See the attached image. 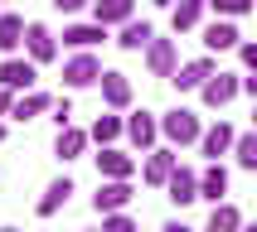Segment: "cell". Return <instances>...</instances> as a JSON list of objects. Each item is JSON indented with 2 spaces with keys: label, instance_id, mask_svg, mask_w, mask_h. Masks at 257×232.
I'll use <instances>...</instances> for the list:
<instances>
[{
  "label": "cell",
  "instance_id": "1",
  "mask_svg": "<svg viewBox=\"0 0 257 232\" xmlns=\"http://www.w3.org/2000/svg\"><path fill=\"white\" fill-rule=\"evenodd\" d=\"M160 136H165L170 145H199L204 126H199V116L189 112V106H175V112L160 116Z\"/></svg>",
  "mask_w": 257,
  "mask_h": 232
},
{
  "label": "cell",
  "instance_id": "2",
  "mask_svg": "<svg viewBox=\"0 0 257 232\" xmlns=\"http://www.w3.org/2000/svg\"><path fill=\"white\" fill-rule=\"evenodd\" d=\"M97 82H102L97 54H92V48H78V54L63 63V87H73V92H78V87H97Z\"/></svg>",
  "mask_w": 257,
  "mask_h": 232
},
{
  "label": "cell",
  "instance_id": "3",
  "mask_svg": "<svg viewBox=\"0 0 257 232\" xmlns=\"http://www.w3.org/2000/svg\"><path fill=\"white\" fill-rule=\"evenodd\" d=\"M0 82L15 87V92H29V87L39 82V63H34V58H15V54H5V63H0Z\"/></svg>",
  "mask_w": 257,
  "mask_h": 232
},
{
  "label": "cell",
  "instance_id": "4",
  "mask_svg": "<svg viewBox=\"0 0 257 232\" xmlns=\"http://www.w3.org/2000/svg\"><path fill=\"white\" fill-rule=\"evenodd\" d=\"M243 92V78H233V72H209V82L199 87V97H204V106H228L233 97Z\"/></svg>",
  "mask_w": 257,
  "mask_h": 232
},
{
  "label": "cell",
  "instance_id": "5",
  "mask_svg": "<svg viewBox=\"0 0 257 232\" xmlns=\"http://www.w3.org/2000/svg\"><path fill=\"white\" fill-rule=\"evenodd\" d=\"M146 68H151V78H175V68H180L175 39H151L146 44Z\"/></svg>",
  "mask_w": 257,
  "mask_h": 232
},
{
  "label": "cell",
  "instance_id": "6",
  "mask_svg": "<svg viewBox=\"0 0 257 232\" xmlns=\"http://www.w3.org/2000/svg\"><path fill=\"white\" fill-rule=\"evenodd\" d=\"M165 194H170V203H175V208H189V203L199 198V174H194V170H185V164H175V170H170V179H165Z\"/></svg>",
  "mask_w": 257,
  "mask_h": 232
},
{
  "label": "cell",
  "instance_id": "7",
  "mask_svg": "<svg viewBox=\"0 0 257 232\" xmlns=\"http://www.w3.org/2000/svg\"><path fill=\"white\" fill-rule=\"evenodd\" d=\"M25 54L34 58V63H54L58 58V39L49 24H25Z\"/></svg>",
  "mask_w": 257,
  "mask_h": 232
},
{
  "label": "cell",
  "instance_id": "8",
  "mask_svg": "<svg viewBox=\"0 0 257 232\" xmlns=\"http://www.w3.org/2000/svg\"><path fill=\"white\" fill-rule=\"evenodd\" d=\"M209 72H218V68H214V58L204 54V58H189V63H180L170 82L180 87V92H199V87L209 82Z\"/></svg>",
  "mask_w": 257,
  "mask_h": 232
},
{
  "label": "cell",
  "instance_id": "9",
  "mask_svg": "<svg viewBox=\"0 0 257 232\" xmlns=\"http://www.w3.org/2000/svg\"><path fill=\"white\" fill-rule=\"evenodd\" d=\"M175 164H180L175 150H156V145H151V150H146V164H141V179H146L151 188H165V179H170Z\"/></svg>",
  "mask_w": 257,
  "mask_h": 232
},
{
  "label": "cell",
  "instance_id": "10",
  "mask_svg": "<svg viewBox=\"0 0 257 232\" xmlns=\"http://www.w3.org/2000/svg\"><path fill=\"white\" fill-rule=\"evenodd\" d=\"M131 198H136V194H131V179H102V188L92 194V208H97V213H116V208H126Z\"/></svg>",
  "mask_w": 257,
  "mask_h": 232
},
{
  "label": "cell",
  "instance_id": "11",
  "mask_svg": "<svg viewBox=\"0 0 257 232\" xmlns=\"http://www.w3.org/2000/svg\"><path fill=\"white\" fill-rule=\"evenodd\" d=\"M102 102L112 106V112H126L131 106V78L126 72H116V68H102Z\"/></svg>",
  "mask_w": 257,
  "mask_h": 232
},
{
  "label": "cell",
  "instance_id": "12",
  "mask_svg": "<svg viewBox=\"0 0 257 232\" xmlns=\"http://www.w3.org/2000/svg\"><path fill=\"white\" fill-rule=\"evenodd\" d=\"M233 140H238V130L228 121H218V126H209L199 136V155L204 160H223V155H233Z\"/></svg>",
  "mask_w": 257,
  "mask_h": 232
},
{
  "label": "cell",
  "instance_id": "13",
  "mask_svg": "<svg viewBox=\"0 0 257 232\" xmlns=\"http://www.w3.org/2000/svg\"><path fill=\"white\" fill-rule=\"evenodd\" d=\"M97 174H102V179H131V174H136V155L116 150V145H102V155H97Z\"/></svg>",
  "mask_w": 257,
  "mask_h": 232
},
{
  "label": "cell",
  "instance_id": "14",
  "mask_svg": "<svg viewBox=\"0 0 257 232\" xmlns=\"http://www.w3.org/2000/svg\"><path fill=\"white\" fill-rule=\"evenodd\" d=\"M126 136H131V145L136 150H151L156 145V136H160V116H151V112H136V116H126Z\"/></svg>",
  "mask_w": 257,
  "mask_h": 232
},
{
  "label": "cell",
  "instance_id": "15",
  "mask_svg": "<svg viewBox=\"0 0 257 232\" xmlns=\"http://www.w3.org/2000/svg\"><path fill=\"white\" fill-rule=\"evenodd\" d=\"M204 10H209V0H175L170 5V29L175 34H189L204 20Z\"/></svg>",
  "mask_w": 257,
  "mask_h": 232
},
{
  "label": "cell",
  "instance_id": "16",
  "mask_svg": "<svg viewBox=\"0 0 257 232\" xmlns=\"http://www.w3.org/2000/svg\"><path fill=\"white\" fill-rule=\"evenodd\" d=\"M131 14H136V0H92V20L97 24H126Z\"/></svg>",
  "mask_w": 257,
  "mask_h": 232
},
{
  "label": "cell",
  "instance_id": "17",
  "mask_svg": "<svg viewBox=\"0 0 257 232\" xmlns=\"http://www.w3.org/2000/svg\"><path fill=\"white\" fill-rule=\"evenodd\" d=\"M151 39H156V29L146 24V20H136V14H131L126 24H121V34H116V48H126V54H141Z\"/></svg>",
  "mask_w": 257,
  "mask_h": 232
},
{
  "label": "cell",
  "instance_id": "18",
  "mask_svg": "<svg viewBox=\"0 0 257 232\" xmlns=\"http://www.w3.org/2000/svg\"><path fill=\"white\" fill-rule=\"evenodd\" d=\"M49 106H54V97H49V92H34V87H29V92H20V97H15L10 116H15V121H34V116H44Z\"/></svg>",
  "mask_w": 257,
  "mask_h": 232
},
{
  "label": "cell",
  "instance_id": "19",
  "mask_svg": "<svg viewBox=\"0 0 257 232\" xmlns=\"http://www.w3.org/2000/svg\"><path fill=\"white\" fill-rule=\"evenodd\" d=\"M223 194H228V170H223L218 160H209V170L199 174V198H209V203H223Z\"/></svg>",
  "mask_w": 257,
  "mask_h": 232
},
{
  "label": "cell",
  "instance_id": "20",
  "mask_svg": "<svg viewBox=\"0 0 257 232\" xmlns=\"http://www.w3.org/2000/svg\"><path fill=\"white\" fill-rule=\"evenodd\" d=\"M87 140H92V136H87V130H78V126H73V121H68V126H58L54 155H58V160H78V155H83V150H87Z\"/></svg>",
  "mask_w": 257,
  "mask_h": 232
},
{
  "label": "cell",
  "instance_id": "21",
  "mask_svg": "<svg viewBox=\"0 0 257 232\" xmlns=\"http://www.w3.org/2000/svg\"><path fill=\"white\" fill-rule=\"evenodd\" d=\"M204 48H209V54H223V48H238V29H233V20H223V14H218L214 24L204 29Z\"/></svg>",
  "mask_w": 257,
  "mask_h": 232
},
{
  "label": "cell",
  "instance_id": "22",
  "mask_svg": "<svg viewBox=\"0 0 257 232\" xmlns=\"http://www.w3.org/2000/svg\"><path fill=\"white\" fill-rule=\"evenodd\" d=\"M68 198H73V179H54V184L44 188V198H39V208H34V213H39V218H54Z\"/></svg>",
  "mask_w": 257,
  "mask_h": 232
},
{
  "label": "cell",
  "instance_id": "23",
  "mask_svg": "<svg viewBox=\"0 0 257 232\" xmlns=\"http://www.w3.org/2000/svg\"><path fill=\"white\" fill-rule=\"evenodd\" d=\"M102 39H107V24H97V20L63 29V44H68V48H92V44H102Z\"/></svg>",
  "mask_w": 257,
  "mask_h": 232
},
{
  "label": "cell",
  "instance_id": "24",
  "mask_svg": "<svg viewBox=\"0 0 257 232\" xmlns=\"http://www.w3.org/2000/svg\"><path fill=\"white\" fill-rule=\"evenodd\" d=\"M25 48V20L20 14H0V54Z\"/></svg>",
  "mask_w": 257,
  "mask_h": 232
},
{
  "label": "cell",
  "instance_id": "25",
  "mask_svg": "<svg viewBox=\"0 0 257 232\" xmlns=\"http://www.w3.org/2000/svg\"><path fill=\"white\" fill-rule=\"evenodd\" d=\"M121 130H126V121H121V116H97L87 136H92V140H97V145H112L116 136H121Z\"/></svg>",
  "mask_w": 257,
  "mask_h": 232
},
{
  "label": "cell",
  "instance_id": "26",
  "mask_svg": "<svg viewBox=\"0 0 257 232\" xmlns=\"http://www.w3.org/2000/svg\"><path fill=\"white\" fill-rule=\"evenodd\" d=\"M209 228H214V232H233V228H243V213H238V208H228V203H214Z\"/></svg>",
  "mask_w": 257,
  "mask_h": 232
},
{
  "label": "cell",
  "instance_id": "27",
  "mask_svg": "<svg viewBox=\"0 0 257 232\" xmlns=\"http://www.w3.org/2000/svg\"><path fill=\"white\" fill-rule=\"evenodd\" d=\"M233 160H238L243 170H257V130H247V136L233 140Z\"/></svg>",
  "mask_w": 257,
  "mask_h": 232
},
{
  "label": "cell",
  "instance_id": "28",
  "mask_svg": "<svg viewBox=\"0 0 257 232\" xmlns=\"http://www.w3.org/2000/svg\"><path fill=\"white\" fill-rule=\"evenodd\" d=\"M209 10L223 20H243V14H252V0H209Z\"/></svg>",
  "mask_w": 257,
  "mask_h": 232
},
{
  "label": "cell",
  "instance_id": "29",
  "mask_svg": "<svg viewBox=\"0 0 257 232\" xmlns=\"http://www.w3.org/2000/svg\"><path fill=\"white\" fill-rule=\"evenodd\" d=\"M97 218H102V228H107V232H131V228H136V218H131L126 208H116V213H97Z\"/></svg>",
  "mask_w": 257,
  "mask_h": 232
},
{
  "label": "cell",
  "instance_id": "30",
  "mask_svg": "<svg viewBox=\"0 0 257 232\" xmlns=\"http://www.w3.org/2000/svg\"><path fill=\"white\" fill-rule=\"evenodd\" d=\"M49 112H54V121H58V126H68V121H73V106H68V97H58L54 106H49Z\"/></svg>",
  "mask_w": 257,
  "mask_h": 232
},
{
  "label": "cell",
  "instance_id": "31",
  "mask_svg": "<svg viewBox=\"0 0 257 232\" xmlns=\"http://www.w3.org/2000/svg\"><path fill=\"white\" fill-rule=\"evenodd\" d=\"M15 97H20V92H15V87H5V82H0V116H10Z\"/></svg>",
  "mask_w": 257,
  "mask_h": 232
},
{
  "label": "cell",
  "instance_id": "32",
  "mask_svg": "<svg viewBox=\"0 0 257 232\" xmlns=\"http://www.w3.org/2000/svg\"><path fill=\"white\" fill-rule=\"evenodd\" d=\"M238 54H243L247 72H257V44H238Z\"/></svg>",
  "mask_w": 257,
  "mask_h": 232
},
{
  "label": "cell",
  "instance_id": "33",
  "mask_svg": "<svg viewBox=\"0 0 257 232\" xmlns=\"http://www.w3.org/2000/svg\"><path fill=\"white\" fill-rule=\"evenodd\" d=\"M87 0H54V10H63V14H73V10H83Z\"/></svg>",
  "mask_w": 257,
  "mask_h": 232
},
{
  "label": "cell",
  "instance_id": "34",
  "mask_svg": "<svg viewBox=\"0 0 257 232\" xmlns=\"http://www.w3.org/2000/svg\"><path fill=\"white\" fill-rule=\"evenodd\" d=\"M243 92H247V97L257 102V72H252V78H243Z\"/></svg>",
  "mask_w": 257,
  "mask_h": 232
},
{
  "label": "cell",
  "instance_id": "35",
  "mask_svg": "<svg viewBox=\"0 0 257 232\" xmlns=\"http://www.w3.org/2000/svg\"><path fill=\"white\" fill-rule=\"evenodd\" d=\"M252 130H257V106H252Z\"/></svg>",
  "mask_w": 257,
  "mask_h": 232
},
{
  "label": "cell",
  "instance_id": "36",
  "mask_svg": "<svg viewBox=\"0 0 257 232\" xmlns=\"http://www.w3.org/2000/svg\"><path fill=\"white\" fill-rule=\"evenodd\" d=\"M0 140H5V121H0Z\"/></svg>",
  "mask_w": 257,
  "mask_h": 232
},
{
  "label": "cell",
  "instance_id": "37",
  "mask_svg": "<svg viewBox=\"0 0 257 232\" xmlns=\"http://www.w3.org/2000/svg\"><path fill=\"white\" fill-rule=\"evenodd\" d=\"M156 5H175V0H156Z\"/></svg>",
  "mask_w": 257,
  "mask_h": 232
}]
</instances>
